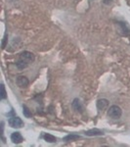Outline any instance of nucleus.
<instances>
[{
	"label": "nucleus",
	"instance_id": "1",
	"mask_svg": "<svg viewBox=\"0 0 130 147\" xmlns=\"http://www.w3.org/2000/svg\"><path fill=\"white\" fill-rule=\"evenodd\" d=\"M34 61V55L31 52L28 51H23L20 54L19 56V60L16 62V66L18 67V69L23 70L25 69L29 65L30 63H32Z\"/></svg>",
	"mask_w": 130,
	"mask_h": 147
},
{
	"label": "nucleus",
	"instance_id": "2",
	"mask_svg": "<svg viewBox=\"0 0 130 147\" xmlns=\"http://www.w3.org/2000/svg\"><path fill=\"white\" fill-rule=\"evenodd\" d=\"M121 109H120L119 106L117 105H113L111 106L110 108H109L108 110V115L109 117L113 118V119H119L120 118V116H121Z\"/></svg>",
	"mask_w": 130,
	"mask_h": 147
},
{
	"label": "nucleus",
	"instance_id": "3",
	"mask_svg": "<svg viewBox=\"0 0 130 147\" xmlns=\"http://www.w3.org/2000/svg\"><path fill=\"white\" fill-rule=\"evenodd\" d=\"M9 125L12 127H15V129H20L23 125V122L20 119L19 117H12L8 121Z\"/></svg>",
	"mask_w": 130,
	"mask_h": 147
},
{
	"label": "nucleus",
	"instance_id": "4",
	"mask_svg": "<svg viewBox=\"0 0 130 147\" xmlns=\"http://www.w3.org/2000/svg\"><path fill=\"white\" fill-rule=\"evenodd\" d=\"M109 106V101L107 99H99L97 101V108L99 111H104L108 108Z\"/></svg>",
	"mask_w": 130,
	"mask_h": 147
},
{
	"label": "nucleus",
	"instance_id": "5",
	"mask_svg": "<svg viewBox=\"0 0 130 147\" xmlns=\"http://www.w3.org/2000/svg\"><path fill=\"white\" fill-rule=\"evenodd\" d=\"M23 136H22V134H20V132H18V131H16V132H13V134H11V140L13 143H16V144H18V143H21V142L23 141Z\"/></svg>",
	"mask_w": 130,
	"mask_h": 147
},
{
	"label": "nucleus",
	"instance_id": "6",
	"mask_svg": "<svg viewBox=\"0 0 130 147\" xmlns=\"http://www.w3.org/2000/svg\"><path fill=\"white\" fill-rule=\"evenodd\" d=\"M28 84H29V82H28V80L25 77H23V76H20V77L17 78V84L20 87H22V88L27 87Z\"/></svg>",
	"mask_w": 130,
	"mask_h": 147
},
{
	"label": "nucleus",
	"instance_id": "7",
	"mask_svg": "<svg viewBox=\"0 0 130 147\" xmlns=\"http://www.w3.org/2000/svg\"><path fill=\"white\" fill-rule=\"evenodd\" d=\"M72 108H74L76 112H79V113H82L84 110L83 106H82V104L80 103V101L78 99H74V102H72Z\"/></svg>",
	"mask_w": 130,
	"mask_h": 147
},
{
	"label": "nucleus",
	"instance_id": "8",
	"mask_svg": "<svg viewBox=\"0 0 130 147\" xmlns=\"http://www.w3.org/2000/svg\"><path fill=\"white\" fill-rule=\"evenodd\" d=\"M85 134L88 136H102L103 131L98 129H90V130H87L86 132H85Z\"/></svg>",
	"mask_w": 130,
	"mask_h": 147
},
{
	"label": "nucleus",
	"instance_id": "9",
	"mask_svg": "<svg viewBox=\"0 0 130 147\" xmlns=\"http://www.w3.org/2000/svg\"><path fill=\"white\" fill-rule=\"evenodd\" d=\"M43 138L45 139L47 142H50V143H53V142H56L57 138L54 136H52V134H45L43 136Z\"/></svg>",
	"mask_w": 130,
	"mask_h": 147
},
{
	"label": "nucleus",
	"instance_id": "10",
	"mask_svg": "<svg viewBox=\"0 0 130 147\" xmlns=\"http://www.w3.org/2000/svg\"><path fill=\"white\" fill-rule=\"evenodd\" d=\"M80 136H77V134H70V136H67L64 138L65 141H74V140H76V139H79Z\"/></svg>",
	"mask_w": 130,
	"mask_h": 147
},
{
	"label": "nucleus",
	"instance_id": "11",
	"mask_svg": "<svg viewBox=\"0 0 130 147\" xmlns=\"http://www.w3.org/2000/svg\"><path fill=\"white\" fill-rule=\"evenodd\" d=\"M23 115L25 116L27 118H29V117H31V113L29 112V110H28V108L25 105H23Z\"/></svg>",
	"mask_w": 130,
	"mask_h": 147
},
{
	"label": "nucleus",
	"instance_id": "12",
	"mask_svg": "<svg viewBox=\"0 0 130 147\" xmlns=\"http://www.w3.org/2000/svg\"><path fill=\"white\" fill-rule=\"evenodd\" d=\"M1 99H6V90H5V86H4V84H1Z\"/></svg>",
	"mask_w": 130,
	"mask_h": 147
},
{
	"label": "nucleus",
	"instance_id": "13",
	"mask_svg": "<svg viewBox=\"0 0 130 147\" xmlns=\"http://www.w3.org/2000/svg\"><path fill=\"white\" fill-rule=\"evenodd\" d=\"M7 38H8V35L5 34V35H4V37H3V41H2V49H4V48H5Z\"/></svg>",
	"mask_w": 130,
	"mask_h": 147
}]
</instances>
